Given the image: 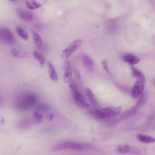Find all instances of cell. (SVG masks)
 <instances>
[{
    "instance_id": "22",
    "label": "cell",
    "mask_w": 155,
    "mask_h": 155,
    "mask_svg": "<svg viewBox=\"0 0 155 155\" xmlns=\"http://www.w3.org/2000/svg\"><path fill=\"white\" fill-rule=\"evenodd\" d=\"M86 94L90 100L93 102H94L95 100V97L92 91L89 88H85Z\"/></svg>"
},
{
    "instance_id": "10",
    "label": "cell",
    "mask_w": 155,
    "mask_h": 155,
    "mask_svg": "<svg viewBox=\"0 0 155 155\" xmlns=\"http://www.w3.org/2000/svg\"><path fill=\"white\" fill-rule=\"evenodd\" d=\"M81 61L84 66L88 69H92L94 67V63L92 59L89 56L85 54L81 55Z\"/></svg>"
},
{
    "instance_id": "2",
    "label": "cell",
    "mask_w": 155,
    "mask_h": 155,
    "mask_svg": "<svg viewBox=\"0 0 155 155\" xmlns=\"http://www.w3.org/2000/svg\"><path fill=\"white\" fill-rule=\"evenodd\" d=\"M93 147L88 143H79L73 142H66L58 144L53 147L52 149L53 151L64 150H83Z\"/></svg>"
},
{
    "instance_id": "13",
    "label": "cell",
    "mask_w": 155,
    "mask_h": 155,
    "mask_svg": "<svg viewBox=\"0 0 155 155\" xmlns=\"http://www.w3.org/2000/svg\"><path fill=\"white\" fill-rule=\"evenodd\" d=\"M25 3L27 8L31 10L37 9L42 5L41 4L34 0L27 1Z\"/></svg>"
},
{
    "instance_id": "6",
    "label": "cell",
    "mask_w": 155,
    "mask_h": 155,
    "mask_svg": "<svg viewBox=\"0 0 155 155\" xmlns=\"http://www.w3.org/2000/svg\"><path fill=\"white\" fill-rule=\"evenodd\" d=\"M144 82L140 79L136 81L131 91V95L133 97L136 98L142 94L144 89Z\"/></svg>"
},
{
    "instance_id": "3",
    "label": "cell",
    "mask_w": 155,
    "mask_h": 155,
    "mask_svg": "<svg viewBox=\"0 0 155 155\" xmlns=\"http://www.w3.org/2000/svg\"><path fill=\"white\" fill-rule=\"evenodd\" d=\"M0 39L3 43L8 45L12 44L15 41L13 33L10 29L6 28H0Z\"/></svg>"
},
{
    "instance_id": "27",
    "label": "cell",
    "mask_w": 155,
    "mask_h": 155,
    "mask_svg": "<svg viewBox=\"0 0 155 155\" xmlns=\"http://www.w3.org/2000/svg\"><path fill=\"white\" fill-rule=\"evenodd\" d=\"M78 104L80 107L84 108H87L90 107V105L85 101L81 102H77Z\"/></svg>"
},
{
    "instance_id": "7",
    "label": "cell",
    "mask_w": 155,
    "mask_h": 155,
    "mask_svg": "<svg viewBox=\"0 0 155 155\" xmlns=\"http://www.w3.org/2000/svg\"><path fill=\"white\" fill-rule=\"evenodd\" d=\"M69 83V86L72 92V97L77 102L85 101V98L81 95L75 84L72 82Z\"/></svg>"
},
{
    "instance_id": "19",
    "label": "cell",
    "mask_w": 155,
    "mask_h": 155,
    "mask_svg": "<svg viewBox=\"0 0 155 155\" xmlns=\"http://www.w3.org/2000/svg\"><path fill=\"white\" fill-rule=\"evenodd\" d=\"M129 153L134 155H141L142 151L139 149L132 146L128 145Z\"/></svg>"
},
{
    "instance_id": "5",
    "label": "cell",
    "mask_w": 155,
    "mask_h": 155,
    "mask_svg": "<svg viewBox=\"0 0 155 155\" xmlns=\"http://www.w3.org/2000/svg\"><path fill=\"white\" fill-rule=\"evenodd\" d=\"M82 42L81 39L76 40L71 43L62 51L61 56L63 58H66L76 51L81 45Z\"/></svg>"
},
{
    "instance_id": "26",
    "label": "cell",
    "mask_w": 155,
    "mask_h": 155,
    "mask_svg": "<svg viewBox=\"0 0 155 155\" xmlns=\"http://www.w3.org/2000/svg\"><path fill=\"white\" fill-rule=\"evenodd\" d=\"M62 68L63 70L64 71H68L70 68V63L67 61H65L63 63Z\"/></svg>"
},
{
    "instance_id": "9",
    "label": "cell",
    "mask_w": 155,
    "mask_h": 155,
    "mask_svg": "<svg viewBox=\"0 0 155 155\" xmlns=\"http://www.w3.org/2000/svg\"><path fill=\"white\" fill-rule=\"evenodd\" d=\"M122 59L126 63L132 65L137 64L140 61L139 58L129 53L124 54L122 56Z\"/></svg>"
},
{
    "instance_id": "11",
    "label": "cell",
    "mask_w": 155,
    "mask_h": 155,
    "mask_svg": "<svg viewBox=\"0 0 155 155\" xmlns=\"http://www.w3.org/2000/svg\"><path fill=\"white\" fill-rule=\"evenodd\" d=\"M138 140L141 142L145 143H151L155 142V138L152 137L139 134L137 135Z\"/></svg>"
},
{
    "instance_id": "29",
    "label": "cell",
    "mask_w": 155,
    "mask_h": 155,
    "mask_svg": "<svg viewBox=\"0 0 155 155\" xmlns=\"http://www.w3.org/2000/svg\"><path fill=\"white\" fill-rule=\"evenodd\" d=\"M74 73L76 78L79 79L80 78V74L79 71L77 69H74Z\"/></svg>"
},
{
    "instance_id": "20",
    "label": "cell",
    "mask_w": 155,
    "mask_h": 155,
    "mask_svg": "<svg viewBox=\"0 0 155 155\" xmlns=\"http://www.w3.org/2000/svg\"><path fill=\"white\" fill-rule=\"evenodd\" d=\"M117 152L121 154H125L129 153L128 145H122L118 146L117 148Z\"/></svg>"
},
{
    "instance_id": "30",
    "label": "cell",
    "mask_w": 155,
    "mask_h": 155,
    "mask_svg": "<svg viewBox=\"0 0 155 155\" xmlns=\"http://www.w3.org/2000/svg\"><path fill=\"white\" fill-rule=\"evenodd\" d=\"M54 115L52 114H50L48 115V119L51 121L53 119Z\"/></svg>"
},
{
    "instance_id": "1",
    "label": "cell",
    "mask_w": 155,
    "mask_h": 155,
    "mask_svg": "<svg viewBox=\"0 0 155 155\" xmlns=\"http://www.w3.org/2000/svg\"><path fill=\"white\" fill-rule=\"evenodd\" d=\"M18 96L16 104L17 108L19 110H28L34 106L37 101V96L31 93H21Z\"/></svg>"
},
{
    "instance_id": "31",
    "label": "cell",
    "mask_w": 155,
    "mask_h": 155,
    "mask_svg": "<svg viewBox=\"0 0 155 155\" xmlns=\"http://www.w3.org/2000/svg\"><path fill=\"white\" fill-rule=\"evenodd\" d=\"M1 123L2 124H4V118H2L1 120Z\"/></svg>"
},
{
    "instance_id": "28",
    "label": "cell",
    "mask_w": 155,
    "mask_h": 155,
    "mask_svg": "<svg viewBox=\"0 0 155 155\" xmlns=\"http://www.w3.org/2000/svg\"><path fill=\"white\" fill-rule=\"evenodd\" d=\"M102 65L104 69L107 71H109V69L105 61H103L101 62Z\"/></svg>"
},
{
    "instance_id": "16",
    "label": "cell",
    "mask_w": 155,
    "mask_h": 155,
    "mask_svg": "<svg viewBox=\"0 0 155 155\" xmlns=\"http://www.w3.org/2000/svg\"><path fill=\"white\" fill-rule=\"evenodd\" d=\"M33 36L35 44L38 48H40L42 44V41L41 37L38 34L34 31L33 32Z\"/></svg>"
},
{
    "instance_id": "21",
    "label": "cell",
    "mask_w": 155,
    "mask_h": 155,
    "mask_svg": "<svg viewBox=\"0 0 155 155\" xmlns=\"http://www.w3.org/2000/svg\"><path fill=\"white\" fill-rule=\"evenodd\" d=\"M12 55L14 57L24 58L26 55V53L21 52L15 49H13L11 51Z\"/></svg>"
},
{
    "instance_id": "25",
    "label": "cell",
    "mask_w": 155,
    "mask_h": 155,
    "mask_svg": "<svg viewBox=\"0 0 155 155\" xmlns=\"http://www.w3.org/2000/svg\"><path fill=\"white\" fill-rule=\"evenodd\" d=\"M38 108L40 111L42 112H46L49 110V106L46 104H40L38 105Z\"/></svg>"
},
{
    "instance_id": "14",
    "label": "cell",
    "mask_w": 155,
    "mask_h": 155,
    "mask_svg": "<svg viewBox=\"0 0 155 155\" xmlns=\"http://www.w3.org/2000/svg\"><path fill=\"white\" fill-rule=\"evenodd\" d=\"M33 56L39 62L41 67H43L46 61L45 56L39 52L36 51L34 52Z\"/></svg>"
},
{
    "instance_id": "4",
    "label": "cell",
    "mask_w": 155,
    "mask_h": 155,
    "mask_svg": "<svg viewBox=\"0 0 155 155\" xmlns=\"http://www.w3.org/2000/svg\"><path fill=\"white\" fill-rule=\"evenodd\" d=\"M114 109L113 106H110L99 110H92L90 112V114L97 118H103L108 117Z\"/></svg>"
},
{
    "instance_id": "17",
    "label": "cell",
    "mask_w": 155,
    "mask_h": 155,
    "mask_svg": "<svg viewBox=\"0 0 155 155\" xmlns=\"http://www.w3.org/2000/svg\"><path fill=\"white\" fill-rule=\"evenodd\" d=\"M16 31L18 34L24 40H27L28 38L27 33L24 29L20 27H17Z\"/></svg>"
},
{
    "instance_id": "8",
    "label": "cell",
    "mask_w": 155,
    "mask_h": 155,
    "mask_svg": "<svg viewBox=\"0 0 155 155\" xmlns=\"http://www.w3.org/2000/svg\"><path fill=\"white\" fill-rule=\"evenodd\" d=\"M18 17L22 20L27 21H32L33 14L31 12L25 9H19L17 12Z\"/></svg>"
},
{
    "instance_id": "23",
    "label": "cell",
    "mask_w": 155,
    "mask_h": 155,
    "mask_svg": "<svg viewBox=\"0 0 155 155\" xmlns=\"http://www.w3.org/2000/svg\"><path fill=\"white\" fill-rule=\"evenodd\" d=\"M121 110V106H119L116 107L113 110L108 117L114 118L117 117L120 114Z\"/></svg>"
},
{
    "instance_id": "24",
    "label": "cell",
    "mask_w": 155,
    "mask_h": 155,
    "mask_svg": "<svg viewBox=\"0 0 155 155\" xmlns=\"http://www.w3.org/2000/svg\"><path fill=\"white\" fill-rule=\"evenodd\" d=\"M72 77L71 73L69 71L65 72L64 75V79L66 83L70 82Z\"/></svg>"
},
{
    "instance_id": "18",
    "label": "cell",
    "mask_w": 155,
    "mask_h": 155,
    "mask_svg": "<svg viewBox=\"0 0 155 155\" xmlns=\"http://www.w3.org/2000/svg\"><path fill=\"white\" fill-rule=\"evenodd\" d=\"M34 121L37 124L41 123L43 118V116L37 111H35L33 114Z\"/></svg>"
},
{
    "instance_id": "15",
    "label": "cell",
    "mask_w": 155,
    "mask_h": 155,
    "mask_svg": "<svg viewBox=\"0 0 155 155\" xmlns=\"http://www.w3.org/2000/svg\"><path fill=\"white\" fill-rule=\"evenodd\" d=\"M131 69L134 76L138 78V79L145 81V78L144 75L140 70L134 67H132Z\"/></svg>"
},
{
    "instance_id": "12",
    "label": "cell",
    "mask_w": 155,
    "mask_h": 155,
    "mask_svg": "<svg viewBox=\"0 0 155 155\" xmlns=\"http://www.w3.org/2000/svg\"><path fill=\"white\" fill-rule=\"evenodd\" d=\"M48 65L51 79L53 81H56L58 80V76L53 66L49 62H48Z\"/></svg>"
}]
</instances>
